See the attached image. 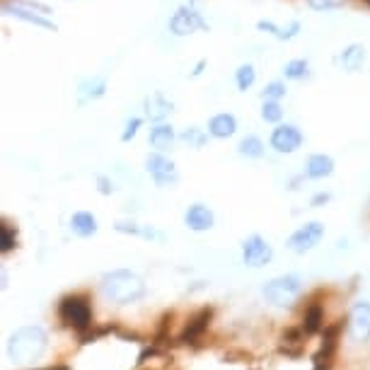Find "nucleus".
I'll list each match as a JSON object with an SVG mask.
<instances>
[{"label":"nucleus","mask_w":370,"mask_h":370,"mask_svg":"<svg viewBox=\"0 0 370 370\" xmlns=\"http://www.w3.org/2000/svg\"><path fill=\"white\" fill-rule=\"evenodd\" d=\"M102 293L107 300H112L116 305H128L135 303L145 295V283L138 274L126 269H116L104 274L102 279Z\"/></svg>","instance_id":"obj_1"},{"label":"nucleus","mask_w":370,"mask_h":370,"mask_svg":"<svg viewBox=\"0 0 370 370\" xmlns=\"http://www.w3.org/2000/svg\"><path fill=\"white\" fill-rule=\"evenodd\" d=\"M8 359L12 363H34L46 351V334L41 327H22L8 341Z\"/></svg>","instance_id":"obj_2"},{"label":"nucleus","mask_w":370,"mask_h":370,"mask_svg":"<svg viewBox=\"0 0 370 370\" xmlns=\"http://www.w3.org/2000/svg\"><path fill=\"white\" fill-rule=\"evenodd\" d=\"M262 293L271 305L288 307L300 298V293H303V283H300L298 276H279V279H271L267 286H264Z\"/></svg>","instance_id":"obj_3"},{"label":"nucleus","mask_w":370,"mask_h":370,"mask_svg":"<svg viewBox=\"0 0 370 370\" xmlns=\"http://www.w3.org/2000/svg\"><path fill=\"white\" fill-rule=\"evenodd\" d=\"M58 314L68 327H73V329H78V332L88 329L92 322L90 303H88V298H83V295H66L58 305Z\"/></svg>","instance_id":"obj_4"},{"label":"nucleus","mask_w":370,"mask_h":370,"mask_svg":"<svg viewBox=\"0 0 370 370\" xmlns=\"http://www.w3.org/2000/svg\"><path fill=\"white\" fill-rule=\"evenodd\" d=\"M322 237H324V225L312 220V223H307L300 230L293 232L291 240H288V250L295 252V255H305V252L314 250Z\"/></svg>","instance_id":"obj_5"},{"label":"nucleus","mask_w":370,"mask_h":370,"mask_svg":"<svg viewBox=\"0 0 370 370\" xmlns=\"http://www.w3.org/2000/svg\"><path fill=\"white\" fill-rule=\"evenodd\" d=\"M271 257H274V250L262 235H252L242 242V259L247 267L262 269L271 262Z\"/></svg>","instance_id":"obj_6"},{"label":"nucleus","mask_w":370,"mask_h":370,"mask_svg":"<svg viewBox=\"0 0 370 370\" xmlns=\"http://www.w3.org/2000/svg\"><path fill=\"white\" fill-rule=\"evenodd\" d=\"M145 168H148V172H150L153 180L158 182V187H168V184L180 182V172H177L175 163L168 160L165 155H160V153H153V155H148Z\"/></svg>","instance_id":"obj_7"},{"label":"nucleus","mask_w":370,"mask_h":370,"mask_svg":"<svg viewBox=\"0 0 370 370\" xmlns=\"http://www.w3.org/2000/svg\"><path fill=\"white\" fill-rule=\"evenodd\" d=\"M196 27L208 29V24L203 22V17L194 8H184V5L175 12V15H172V20H170V32L177 34V36H187V34L194 32Z\"/></svg>","instance_id":"obj_8"},{"label":"nucleus","mask_w":370,"mask_h":370,"mask_svg":"<svg viewBox=\"0 0 370 370\" xmlns=\"http://www.w3.org/2000/svg\"><path fill=\"white\" fill-rule=\"evenodd\" d=\"M349 334L354 341H368L370 339V303H356L349 314Z\"/></svg>","instance_id":"obj_9"},{"label":"nucleus","mask_w":370,"mask_h":370,"mask_svg":"<svg viewBox=\"0 0 370 370\" xmlns=\"http://www.w3.org/2000/svg\"><path fill=\"white\" fill-rule=\"evenodd\" d=\"M303 145V133L298 131L291 123H283V126L274 128V133H271V148H274L276 153H295L298 148Z\"/></svg>","instance_id":"obj_10"},{"label":"nucleus","mask_w":370,"mask_h":370,"mask_svg":"<svg viewBox=\"0 0 370 370\" xmlns=\"http://www.w3.org/2000/svg\"><path fill=\"white\" fill-rule=\"evenodd\" d=\"M213 220L215 218H213L211 208H206L203 203H194V206H189V211L184 213V223H187L189 230H194V232L211 230Z\"/></svg>","instance_id":"obj_11"},{"label":"nucleus","mask_w":370,"mask_h":370,"mask_svg":"<svg viewBox=\"0 0 370 370\" xmlns=\"http://www.w3.org/2000/svg\"><path fill=\"white\" fill-rule=\"evenodd\" d=\"M3 10H5V15H12V17H17V20H22V22H29V24H34V27L51 29V32H56V24H53L51 20H46L44 15H36V12H32L29 8H20V5H10L8 0H5V3H3Z\"/></svg>","instance_id":"obj_12"},{"label":"nucleus","mask_w":370,"mask_h":370,"mask_svg":"<svg viewBox=\"0 0 370 370\" xmlns=\"http://www.w3.org/2000/svg\"><path fill=\"white\" fill-rule=\"evenodd\" d=\"M143 107H145V116H148L150 121H163L165 116L172 114L175 104H172V102L168 100V97L163 95V92H153V95L145 97Z\"/></svg>","instance_id":"obj_13"},{"label":"nucleus","mask_w":370,"mask_h":370,"mask_svg":"<svg viewBox=\"0 0 370 370\" xmlns=\"http://www.w3.org/2000/svg\"><path fill=\"white\" fill-rule=\"evenodd\" d=\"M334 172V160L329 155H310L305 165V177L310 180H324Z\"/></svg>","instance_id":"obj_14"},{"label":"nucleus","mask_w":370,"mask_h":370,"mask_svg":"<svg viewBox=\"0 0 370 370\" xmlns=\"http://www.w3.org/2000/svg\"><path fill=\"white\" fill-rule=\"evenodd\" d=\"M237 131V119L232 114H215L211 121H208V133L213 138H230L232 133Z\"/></svg>","instance_id":"obj_15"},{"label":"nucleus","mask_w":370,"mask_h":370,"mask_svg":"<svg viewBox=\"0 0 370 370\" xmlns=\"http://www.w3.org/2000/svg\"><path fill=\"white\" fill-rule=\"evenodd\" d=\"M363 58H366V48H363V44H351L339 53L336 61L346 73H356L363 66Z\"/></svg>","instance_id":"obj_16"},{"label":"nucleus","mask_w":370,"mask_h":370,"mask_svg":"<svg viewBox=\"0 0 370 370\" xmlns=\"http://www.w3.org/2000/svg\"><path fill=\"white\" fill-rule=\"evenodd\" d=\"M71 227H73V232H76L78 237H90V235H95L97 232V218L88 211H78V213H73Z\"/></svg>","instance_id":"obj_17"},{"label":"nucleus","mask_w":370,"mask_h":370,"mask_svg":"<svg viewBox=\"0 0 370 370\" xmlns=\"http://www.w3.org/2000/svg\"><path fill=\"white\" fill-rule=\"evenodd\" d=\"M257 29H262V32H269V34H274L276 39L286 41V39H293V36L300 32V22H291L286 29H281L279 24H274L271 20H259L257 22Z\"/></svg>","instance_id":"obj_18"},{"label":"nucleus","mask_w":370,"mask_h":370,"mask_svg":"<svg viewBox=\"0 0 370 370\" xmlns=\"http://www.w3.org/2000/svg\"><path fill=\"white\" fill-rule=\"evenodd\" d=\"M172 143H175V131H172V126H168V123H158L150 131V145L158 148L160 153L170 150Z\"/></svg>","instance_id":"obj_19"},{"label":"nucleus","mask_w":370,"mask_h":370,"mask_svg":"<svg viewBox=\"0 0 370 370\" xmlns=\"http://www.w3.org/2000/svg\"><path fill=\"white\" fill-rule=\"evenodd\" d=\"M208 317H211V312H208V310H203V312H199V314H196V317H194V319H191V322H189L187 332H184L182 341H194V339L199 336L203 329H206V324H208Z\"/></svg>","instance_id":"obj_20"},{"label":"nucleus","mask_w":370,"mask_h":370,"mask_svg":"<svg viewBox=\"0 0 370 370\" xmlns=\"http://www.w3.org/2000/svg\"><path fill=\"white\" fill-rule=\"evenodd\" d=\"M240 155L245 158H262L264 155V143L257 135H247V138L240 140Z\"/></svg>","instance_id":"obj_21"},{"label":"nucleus","mask_w":370,"mask_h":370,"mask_svg":"<svg viewBox=\"0 0 370 370\" xmlns=\"http://www.w3.org/2000/svg\"><path fill=\"white\" fill-rule=\"evenodd\" d=\"M255 80H257V71H255V66H252V63H245V66L237 68L235 83H237L240 92H247V90H250L252 85H255Z\"/></svg>","instance_id":"obj_22"},{"label":"nucleus","mask_w":370,"mask_h":370,"mask_svg":"<svg viewBox=\"0 0 370 370\" xmlns=\"http://www.w3.org/2000/svg\"><path fill=\"white\" fill-rule=\"evenodd\" d=\"M104 88H107V85H104V78L85 80V83L80 85V90H85L80 100H83V102H85V100H97V97H102V95H104Z\"/></svg>","instance_id":"obj_23"},{"label":"nucleus","mask_w":370,"mask_h":370,"mask_svg":"<svg viewBox=\"0 0 370 370\" xmlns=\"http://www.w3.org/2000/svg\"><path fill=\"white\" fill-rule=\"evenodd\" d=\"M307 68H310V63H307L305 58L288 61L286 68H283V76H286L288 80H303L307 76Z\"/></svg>","instance_id":"obj_24"},{"label":"nucleus","mask_w":370,"mask_h":370,"mask_svg":"<svg viewBox=\"0 0 370 370\" xmlns=\"http://www.w3.org/2000/svg\"><path fill=\"white\" fill-rule=\"evenodd\" d=\"M305 332L307 334H314V332H319V327H322V307L319 305H312L310 310L305 312Z\"/></svg>","instance_id":"obj_25"},{"label":"nucleus","mask_w":370,"mask_h":370,"mask_svg":"<svg viewBox=\"0 0 370 370\" xmlns=\"http://www.w3.org/2000/svg\"><path fill=\"white\" fill-rule=\"evenodd\" d=\"M283 95H286V85L276 80V83H269L267 88H264L262 100H264V102H279Z\"/></svg>","instance_id":"obj_26"},{"label":"nucleus","mask_w":370,"mask_h":370,"mask_svg":"<svg viewBox=\"0 0 370 370\" xmlns=\"http://www.w3.org/2000/svg\"><path fill=\"white\" fill-rule=\"evenodd\" d=\"M262 119L269 121V123H276L283 119V109L279 102H264L262 107Z\"/></svg>","instance_id":"obj_27"},{"label":"nucleus","mask_w":370,"mask_h":370,"mask_svg":"<svg viewBox=\"0 0 370 370\" xmlns=\"http://www.w3.org/2000/svg\"><path fill=\"white\" fill-rule=\"evenodd\" d=\"M182 140H187L189 145H194V148H203V143L208 140V135L201 131V128H196V126H191L187 128V131L182 133Z\"/></svg>","instance_id":"obj_28"},{"label":"nucleus","mask_w":370,"mask_h":370,"mask_svg":"<svg viewBox=\"0 0 370 370\" xmlns=\"http://www.w3.org/2000/svg\"><path fill=\"white\" fill-rule=\"evenodd\" d=\"M12 247H15V235H12L10 225L3 223V225H0V250H3V252H10Z\"/></svg>","instance_id":"obj_29"},{"label":"nucleus","mask_w":370,"mask_h":370,"mask_svg":"<svg viewBox=\"0 0 370 370\" xmlns=\"http://www.w3.org/2000/svg\"><path fill=\"white\" fill-rule=\"evenodd\" d=\"M307 5H310L312 10H336L344 5V0H307Z\"/></svg>","instance_id":"obj_30"},{"label":"nucleus","mask_w":370,"mask_h":370,"mask_svg":"<svg viewBox=\"0 0 370 370\" xmlns=\"http://www.w3.org/2000/svg\"><path fill=\"white\" fill-rule=\"evenodd\" d=\"M138 126H140V119H138V116H133V119L126 121V131L121 133V140H123V143H128V140L133 138L135 131H138Z\"/></svg>","instance_id":"obj_31"},{"label":"nucleus","mask_w":370,"mask_h":370,"mask_svg":"<svg viewBox=\"0 0 370 370\" xmlns=\"http://www.w3.org/2000/svg\"><path fill=\"white\" fill-rule=\"evenodd\" d=\"M97 182H100V191H102V194H112V191H114V184H109L107 177H100Z\"/></svg>","instance_id":"obj_32"},{"label":"nucleus","mask_w":370,"mask_h":370,"mask_svg":"<svg viewBox=\"0 0 370 370\" xmlns=\"http://www.w3.org/2000/svg\"><path fill=\"white\" fill-rule=\"evenodd\" d=\"M329 199H332L329 194H317V196H314V199H312V206L317 208V206H322V203H327Z\"/></svg>","instance_id":"obj_33"},{"label":"nucleus","mask_w":370,"mask_h":370,"mask_svg":"<svg viewBox=\"0 0 370 370\" xmlns=\"http://www.w3.org/2000/svg\"><path fill=\"white\" fill-rule=\"evenodd\" d=\"M203 66H206V61H199V63H196V71H194V76H201Z\"/></svg>","instance_id":"obj_34"},{"label":"nucleus","mask_w":370,"mask_h":370,"mask_svg":"<svg viewBox=\"0 0 370 370\" xmlns=\"http://www.w3.org/2000/svg\"><path fill=\"white\" fill-rule=\"evenodd\" d=\"M51 370H66V368H51Z\"/></svg>","instance_id":"obj_35"},{"label":"nucleus","mask_w":370,"mask_h":370,"mask_svg":"<svg viewBox=\"0 0 370 370\" xmlns=\"http://www.w3.org/2000/svg\"><path fill=\"white\" fill-rule=\"evenodd\" d=\"M366 3H368V5H370V0H366Z\"/></svg>","instance_id":"obj_36"}]
</instances>
